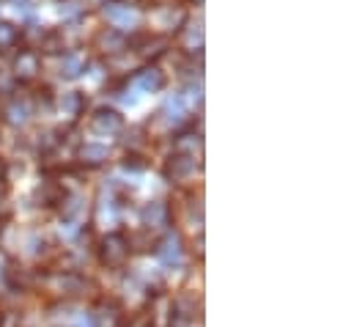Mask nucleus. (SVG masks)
I'll return each mask as SVG.
<instances>
[{
	"instance_id": "4",
	"label": "nucleus",
	"mask_w": 354,
	"mask_h": 327,
	"mask_svg": "<svg viewBox=\"0 0 354 327\" xmlns=\"http://www.w3.org/2000/svg\"><path fill=\"white\" fill-rule=\"evenodd\" d=\"M157 253H160L162 264H178L181 261V242L176 237H168L165 242H157Z\"/></svg>"
},
{
	"instance_id": "5",
	"label": "nucleus",
	"mask_w": 354,
	"mask_h": 327,
	"mask_svg": "<svg viewBox=\"0 0 354 327\" xmlns=\"http://www.w3.org/2000/svg\"><path fill=\"white\" fill-rule=\"evenodd\" d=\"M143 220L146 223H151L154 229H160V226H165L168 223V209L162 206V204H151V206H146L143 209ZM149 226V229H151Z\"/></svg>"
},
{
	"instance_id": "1",
	"label": "nucleus",
	"mask_w": 354,
	"mask_h": 327,
	"mask_svg": "<svg viewBox=\"0 0 354 327\" xmlns=\"http://www.w3.org/2000/svg\"><path fill=\"white\" fill-rule=\"evenodd\" d=\"M99 258H102V264L107 269H124L127 261H129V242H127V237L121 231L107 234L102 240V245H99Z\"/></svg>"
},
{
	"instance_id": "6",
	"label": "nucleus",
	"mask_w": 354,
	"mask_h": 327,
	"mask_svg": "<svg viewBox=\"0 0 354 327\" xmlns=\"http://www.w3.org/2000/svg\"><path fill=\"white\" fill-rule=\"evenodd\" d=\"M83 157H86L88 163L99 165L107 157V149H104V146H86V149H83Z\"/></svg>"
},
{
	"instance_id": "3",
	"label": "nucleus",
	"mask_w": 354,
	"mask_h": 327,
	"mask_svg": "<svg viewBox=\"0 0 354 327\" xmlns=\"http://www.w3.org/2000/svg\"><path fill=\"white\" fill-rule=\"evenodd\" d=\"M195 170V163L189 160V157H184V154H178V157H171V163L165 168V173H168V179H187L189 173Z\"/></svg>"
},
{
	"instance_id": "2",
	"label": "nucleus",
	"mask_w": 354,
	"mask_h": 327,
	"mask_svg": "<svg viewBox=\"0 0 354 327\" xmlns=\"http://www.w3.org/2000/svg\"><path fill=\"white\" fill-rule=\"evenodd\" d=\"M93 127H96V130H107V132H118V130L124 127V121H121V116H118L115 110L102 107V110H96V116H93Z\"/></svg>"
}]
</instances>
